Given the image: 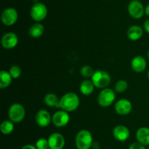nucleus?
<instances>
[{
  "label": "nucleus",
  "instance_id": "f257e3e1",
  "mask_svg": "<svg viewBox=\"0 0 149 149\" xmlns=\"http://www.w3.org/2000/svg\"><path fill=\"white\" fill-rule=\"evenodd\" d=\"M79 103L78 95L74 92H68L60 99V108L68 112H73L78 108Z\"/></svg>",
  "mask_w": 149,
  "mask_h": 149
},
{
  "label": "nucleus",
  "instance_id": "f03ea898",
  "mask_svg": "<svg viewBox=\"0 0 149 149\" xmlns=\"http://www.w3.org/2000/svg\"><path fill=\"white\" fill-rule=\"evenodd\" d=\"M75 144L77 149H90L93 144V135L87 129H81L77 134Z\"/></svg>",
  "mask_w": 149,
  "mask_h": 149
},
{
  "label": "nucleus",
  "instance_id": "7ed1b4c3",
  "mask_svg": "<svg viewBox=\"0 0 149 149\" xmlns=\"http://www.w3.org/2000/svg\"><path fill=\"white\" fill-rule=\"evenodd\" d=\"M94 86L97 89H106L111 83V76L104 70H97L91 77Z\"/></svg>",
  "mask_w": 149,
  "mask_h": 149
},
{
  "label": "nucleus",
  "instance_id": "20e7f679",
  "mask_svg": "<svg viewBox=\"0 0 149 149\" xmlns=\"http://www.w3.org/2000/svg\"><path fill=\"white\" fill-rule=\"evenodd\" d=\"M116 99V91L113 89L106 88L102 89L97 96V103L103 108H107L114 102Z\"/></svg>",
  "mask_w": 149,
  "mask_h": 149
},
{
  "label": "nucleus",
  "instance_id": "39448f33",
  "mask_svg": "<svg viewBox=\"0 0 149 149\" xmlns=\"http://www.w3.org/2000/svg\"><path fill=\"white\" fill-rule=\"evenodd\" d=\"M9 118L13 123H20L26 116V110L20 103H14L8 110Z\"/></svg>",
  "mask_w": 149,
  "mask_h": 149
},
{
  "label": "nucleus",
  "instance_id": "423d86ee",
  "mask_svg": "<svg viewBox=\"0 0 149 149\" xmlns=\"http://www.w3.org/2000/svg\"><path fill=\"white\" fill-rule=\"evenodd\" d=\"M47 7L45 4L36 2L31 8V17L34 21L40 22L46 18L47 15Z\"/></svg>",
  "mask_w": 149,
  "mask_h": 149
},
{
  "label": "nucleus",
  "instance_id": "0eeeda50",
  "mask_svg": "<svg viewBox=\"0 0 149 149\" xmlns=\"http://www.w3.org/2000/svg\"><path fill=\"white\" fill-rule=\"evenodd\" d=\"M128 13L135 19H140L145 14V7L138 0H132L127 7Z\"/></svg>",
  "mask_w": 149,
  "mask_h": 149
},
{
  "label": "nucleus",
  "instance_id": "6e6552de",
  "mask_svg": "<svg viewBox=\"0 0 149 149\" xmlns=\"http://www.w3.org/2000/svg\"><path fill=\"white\" fill-rule=\"evenodd\" d=\"M18 18L17 11L13 7H8L2 12L1 15V20L3 24L10 26L14 25Z\"/></svg>",
  "mask_w": 149,
  "mask_h": 149
},
{
  "label": "nucleus",
  "instance_id": "1a4fd4ad",
  "mask_svg": "<svg viewBox=\"0 0 149 149\" xmlns=\"http://www.w3.org/2000/svg\"><path fill=\"white\" fill-rule=\"evenodd\" d=\"M49 149H63L65 146V140L61 133L54 132L48 137Z\"/></svg>",
  "mask_w": 149,
  "mask_h": 149
},
{
  "label": "nucleus",
  "instance_id": "9d476101",
  "mask_svg": "<svg viewBox=\"0 0 149 149\" xmlns=\"http://www.w3.org/2000/svg\"><path fill=\"white\" fill-rule=\"evenodd\" d=\"M70 121V116L68 112L65 110H58L52 115V121L57 127H65Z\"/></svg>",
  "mask_w": 149,
  "mask_h": 149
},
{
  "label": "nucleus",
  "instance_id": "9b49d317",
  "mask_svg": "<svg viewBox=\"0 0 149 149\" xmlns=\"http://www.w3.org/2000/svg\"><path fill=\"white\" fill-rule=\"evenodd\" d=\"M1 43L4 49H13L17 46L18 43V37L14 32H7L3 35Z\"/></svg>",
  "mask_w": 149,
  "mask_h": 149
},
{
  "label": "nucleus",
  "instance_id": "f8f14e48",
  "mask_svg": "<svg viewBox=\"0 0 149 149\" xmlns=\"http://www.w3.org/2000/svg\"><path fill=\"white\" fill-rule=\"evenodd\" d=\"M35 121L41 128L48 127L52 121V117L46 110H39L35 115Z\"/></svg>",
  "mask_w": 149,
  "mask_h": 149
},
{
  "label": "nucleus",
  "instance_id": "ddd939ff",
  "mask_svg": "<svg viewBox=\"0 0 149 149\" xmlns=\"http://www.w3.org/2000/svg\"><path fill=\"white\" fill-rule=\"evenodd\" d=\"M115 111L120 115H127L130 113L132 109V105L128 99H122L115 103Z\"/></svg>",
  "mask_w": 149,
  "mask_h": 149
},
{
  "label": "nucleus",
  "instance_id": "4468645a",
  "mask_svg": "<svg viewBox=\"0 0 149 149\" xmlns=\"http://www.w3.org/2000/svg\"><path fill=\"white\" fill-rule=\"evenodd\" d=\"M113 136L116 140L120 142L126 141L130 136V129L125 125H117L113 128Z\"/></svg>",
  "mask_w": 149,
  "mask_h": 149
},
{
  "label": "nucleus",
  "instance_id": "2eb2a0df",
  "mask_svg": "<svg viewBox=\"0 0 149 149\" xmlns=\"http://www.w3.org/2000/svg\"><path fill=\"white\" fill-rule=\"evenodd\" d=\"M146 67V61L142 56H137L134 57L131 61V67L135 72H143V71H145Z\"/></svg>",
  "mask_w": 149,
  "mask_h": 149
},
{
  "label": "nucleus",
  "instance_id": "dca6fc26",
  "mask_svg": "<svg viewBox=\"0 0 149 149\" xmlns=\"http://www.w3.org/2000/svg\"><path fill=\"white\" fill-rule=\"evenodd\" d=\"M127 37L132 41H137L142 37L143 34V30L142 28L138 25H133L128 29Z\"/></svg>",
  "mask_w": 149,
  "mask_h": 149
},
{
  "label": "nucleus",
  "instance_id": "f3484780",
  "mask_svg": "<svg viewBox=\"0 0 149 149\" xmlns=\"http://www.w3.org/2000/svg\"><path fill=\"white\" fill-rule=\"evenodd\" d=\"M136 139L138 142L144 145H149V128L141 127L137 130Z\"/></svg>",
  "mask_w": 149,
  "mask_h": 149
},
{
  "label": "nucleus",
  "instance_id": "a211bd4d",
  "mask_svg": "<svg viewBox=\"0 0 149 149\" xmlns=\"http://www.w3.org/2000/svg\"><path fill=\"white\" fill-rule=\"evenodd\" d=\"M45 33V26L40 23H36L32 25L29 30V36L32 38H38Z\"/></svg>",
  "mask_w": 149,
  "mask_h": 149
},
{
  "label": "nucleus",
  "instance_id": "6ab92c4d",
  "mask_svg": "<svg viewBox=\"0 0 149 149\" xmlns=\"http://www.w3.org/2000/svg\"><path fill=\"white\" fill-rule=\"evenodd\" d=\"M95 89L94 83L90 80H84L81 83L79 86V90L82 94L88 96L93 93Z\"/></svg>",
  "mask_w": 149,
  "mask_h": 149
},
{
  "label": "nucleus",
  "instance_id": "aec40b11",
  "mask_svg": "<svg viewBox=\"0 0 149 149\" xmlns=\"http://www.w3.org/2000/svg\"><path fill=\"white\" fill-rule=\"evenodd\" d=\"M13 77L9 72L5 70H1L0 72V88L1 89H6L12 83Z\"/></svg>",
  "mask_w": 149,
  "mask_h": 149
},
{
  "label": "nucleus",
  "instance_id": "412c9836",
  "mask_svg": "<svg viewBox=\"0 0 149 149\" xmlns=\"http://www.w3.org/2000/svg\"><path fill=\"white\" fill-rule=\"evenodd\" d=\"M44 102L45 105L48 107L60 108V99L55 93H49L45 95L44 98Z\"/></svg>",
  "mask_w": 149,
  "mask_h": 149
},
{
  "label": "nucleus",
  "instance_id": "4be33fe9",
  "mask_svg": "<svg viewBox=\"0 0 149 149\" xmlns=\"http://www.w3.org/2000/svg\"><path fill=\"white\" fill-rule=\"evenodd\" d=\"M14 130V123L10 120H6L2 121L0 126V131L4 135L10 134Z\"/></svg>",
  "mask_w": 149,
  "mask_h": 149
},
{
  "label": "nucleus",
  "instance_id": "5701e85b",
  "mask_svg": "<svg viewBox=\"0 0 149 149\" xmlns=\"http://www.w3.org/2000/svg\"><path fill=\"white\" fill-rule=\"evenodd\" d=\"M128 89V83L125 80H119L115 85L114 91L116 93H123Z\"/></svg>",
  "mask_w": 149,
  "mask_h": 149
},
{
  "label": "nucleus",
  "instance_id": "b1692460",
  "mask_svg": "<svg viewBox=\"0 0 149 149\" xmlns=\"http://www.w3.org/2000/svg\"><path fill=\"white\" fill-rule=\"evenodd\" d=\"M80 73L84 77H92L95 72L92 67L89 65H84L80 69Z\"/></svg>",
  "mask_w": 149,
  "mask_h": 149
},
{
  "label": "nucleus",
  "instance_id": "393cba45",
  "mask_svg": "<svg viewBox=\"0 0 149 149\" xmlns=\"http://www.w3.org/2000/svg\"><path fill=\"white\" fill-rule=\"evenodd\" d=\"M9 72L11 74L12 77L13 79H17L21 74V69H20V67L19 66L13 65L10 68Z\"/></svg>",
  "mask_w": 149,
  "mask_h": 149
},
{
  "label": "nucleus",
  "instance_id": "a878e982",
  "mask_svg": "<svg viewBox=\"0 0 149 149\" xmlns=\"http://www.w3.org/2000/svg\"><path fill=\"white\" fill-rule=\"evenodd\" d=\"M36 147L37 149H48L49 148V143L48 139L46 138H39L36 143Z\"/></svg>",
  "mask_w": 149,
  "mask_h": 149
},
{
  "label": "nucleus",
  "instance_id": "bb28decb",
  "mask_svg": "<svg viewBox=\"0 0 149 149\" xmlns=\"http://www.w3.org/2000/svg\"><path fill=\"white\" fill-rule=\"evenodd\" d=\"M129 149H146L145 145L141 144L139 142H135V143H132V144L130 145Z\"/></svg>",
  "mask_w": 149,
  "mask_h": 149
},
{
  "label": "nucleus",
  "instance_id": "cd10ccee",
  "mask_svg": "<svg viewBox=\"0 0 149 149\" xmlns=\"http://www.w3.org/2000/svg\"><path fill=\"white\" fill-rule=\"evenodd\" d=\"M21 149H37V148H36V145H31V144H27L23 145V147L21 148Z\"/></svg>",
  "mask_w": 149,
  "mask_h": 149
},
{
  "label": "nucleus",
  "instance_id": "c85d7f7f",
  "mask_svg": "<svg viewBox=\"0 0 149 149\" xmlns=\"http://www.w3.org/2000/svg\"><path fill=\"white\" fill-rule=\"evenodd\" d=\"M143 28L144 29H145L146 32L148 34H149V19H147V20L144 22Z\"/></svg>",
  "mask_w": 149,
  "mask_h": 149
},
{
  "label": "nucleus",
  "instance_id": "c756f323",
  "mask_svg": "<svg viewBox=\"0 0 149 149\" xmlns=\"http://www.w3.org/2000/svg\"><path fill=\"white\" fill-rule=\"evenodd\" d=\"M145 14L149 17V4L145 7Z\"/></svg>",
  "mask_w": 149,
  "mask_h": 149
},
{
  "label": "nucleus",
  "instance_id": "7c9ffc66",
  "mask_svg": "<svg viewBox=\"0 0 149 149\" xmlns=\"http://www.w3.org/2000/svg\"><path fill=\"white\" fill-rule=\"evenodd\" d=\"M148 80H149V70H148Z\"/></svg>",
  "mask_w": 149,
  "mask_h": 149
},
{
  "label": "nucleus",
  "instance_id": "2f4dec72",
  "mask_svg": "<svg viewBox=\"0 0 149 149\" xmlns=\"http://www.w3.org/2000/svg\"><path fill=\"white\" fill-rule=\"evenodd\" d=\"M148 59H149V50H148Z\"/></svg>",
  "mask_w": 149,
  "mask_h": 149
}]
</instances>
